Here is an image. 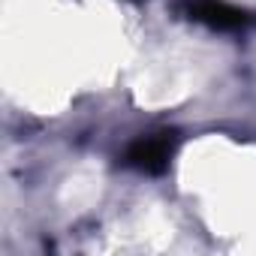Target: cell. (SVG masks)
Here are the masks:
<instances>
[{
	"label": "cell",
	"mask_w": 256,
	"mask_h": 256,
	"mask_svg": "<svg viewBox=\"0 0 256 256\" xmlns=\"http://www.w3.org/2000/svg\"><path fill=\"white\" fill-rule=\"evenodd\" d=\"M175 133L169 130H160V133H148V136H139L124 154V163L130 169H139V172H148V175H160L169 169L172 163V154H175Z\"/></svg>",
	"instance_id": "obj_1"
},
{
	"label": "cell",
	"mask_w": 256,
	"mask_h": 256,
	"mask_svg": "<svg viewBox=\"0 0 256 256\" xmlns=\"http://www.w3.org/2000/svg\"><path fill=\"white\" fill-rule=\"evenodd\" d=\"M187 16L193 22H202L214 30H244L253 24V16L238 10V6H229L223 0H193L187 6Z\"/></svg>",
	"instance_id": "obj_2"
}]
</instances>
